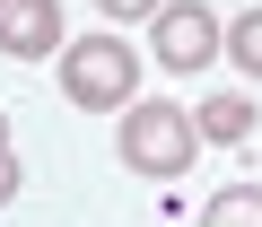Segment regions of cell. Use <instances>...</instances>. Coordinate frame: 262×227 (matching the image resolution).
I'll return each instance as SVG.
<instances>
[{"label":"cell","instance_id":"1","mask_svg":"<svg viewBox=\"0 0 262 227\" xmlns=\"http://www.w3.org/2000/svg\"><path fill=\"white\" fill-rule=\"evenodd\" d=\"M192 149H201V123L184 105L149 96V105H122V166L131 175H192Z\"/></svg>","mask_w":262,"mask_h":227},{"label":"cell","instance_id":"2","mask_svg":"<svg viewBox=\"0 0 262 227\" xmlns=\"http://www.w3.org/2000/svg\"><path fill=\"white\" fill-rule=\"evenodd\" d=\"M61 87H70V105H105V114H122L131 87H140V53H131L122 35L61 44Z\"/></svg>","mask_w":262,"mask_h":227},{"label":"cell","instance_id":"3","mask_svg":"<svg viewBox=\"0 0 262 227\" xmlns=\"http://www.w3.org/2000/svg\"><path fill=\"white\" fill-rule=\"evenodd\" d=\"M219 35H227V27L201 9V0H166V9H158V61H166V70H201V61L219 53Z\"/></svg>","mask_w":262,"mask_h":227},{"label":"cell","instance_id":"4","mask_svg":"<svg viewBox=\"0 0 262 227\" xmlns=\"http://www.w3.org/2000/svg\"><path fill=\"white\" fill-rule=\"evenodd\" d=\"M61 44V0H0V53L9 61H44Z\"/></svg>","mask_w":262,"mask_h":227},{"label":"cell","instance_id":"5","mask_svg":"<svg viewBox=\"0 0 262 227\" xmlns=\"http://www.w3.org/2000/svg\"><path fill=\"white\" fill-rule=\"evenodd\" d=\"M201 227H262V184H219Z\"/></svg>","mask_w":262,"mask_h":227},{"label":"cell","instance_id":"6","mask_svg":"<svg viewBox=\"0 0 262 227\" xmlns=\"http://www.w3.org/2000/svg\"><path fill=\"white\" fill-rule=\"evenodd\" d=\"M192 123H201V140H245V131H253V105H245V96H210Z\"/></svg>","mask_w":262,"mask_h":227},{"label":"cell","instance_id":"7","mask_svg":"<svg viewBox=\"0 0 262 227\" xmlns=\"http://www.w3.org/2000/svg\"><path fill=\"white\" fill-rule=\"evenodd\" d=\"M227 53H236V61H245V70L262 79V9H245V18L227 27Z\"/></svg>","mask_w":262,"mask_h":227},{"label":"cell","instance_id":"8","mask_svg":"<svg viewBox=\"0 0 262 227\" xmlns=\"http://www.w3.org/2000/svg\"><path fill=\"white\" fill-rule=\"evenodd\" d=\"M96 9H105V18H158L166 0H96Z\"/></svg>","mask_w":262,"mask_h":227},{"label":"cell","instance_id":"9","mask_svg":"<svg viewBox=\"0 0 262 227\" xmlns=\"http://www.w3.org/2000/svg\"><path fill=\"white\" fill-rule=\"evenodd\" d=\"M0 201H18V157L0 149Z\"/></svg>","mask_w":262,"mask_h":227},{"label":"cell","instance_id":"10","mask_svg":"<svg viewBox=\"0 0 262 227\" xmlns=\"http://www.w3.org/2000/svg\"><path fill=\"white\" fill-rule=\"evenodd\" d=\"M0 149H9V114H0Z\"/></svg>","mask_w":262,"mask_h":227}]
</instances>
